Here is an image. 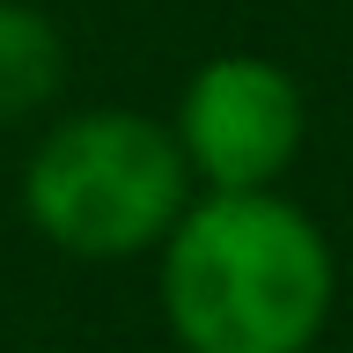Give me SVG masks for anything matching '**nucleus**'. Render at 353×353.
<instances>
[{
    "instance_id": "f257e3e1",
    "label": "nucleus",
    "mask_w": 353,
    "mask_h": 353,
    "mask_svg": "<svg viewBox=\"0 0 353 353\" xmlns=\"http://www.w3.org/2000/svg\"><path fill=\"white\" fill-rule=\"evenodd\" d=\"M154 294L184 353H309L339 302V258L272 184L199 192L154 243Z\"/></svg>"
},
{
    "instance_id": "f03ea898",
    "label": "nucleus",
    "mask_w": 353,
    "mask_h": 353,
    "mask_svg": "<svg viewBox=\"0 0 353 353\" xmlns=\"http://www.w3.org/2000/svg\"><path fill=\"white\" fill-rule=\"evenodd\" d=\"M192 206L176 132L148 110H74L22 162V214L52 250L88 265L140 258Z\"/></svg>"
},
{
    "instance_id": "7ed1b4c3",
    "label": "nucleus",
    "mask_w": 353,
    "mask_h": 353,
    "mask_svg": "<svg viewBox=\"0 0 353 353\" xmlns=\"http://www.w3.org/2000/svg\"><path fill=\"white\" fill-rule=\"evenodd\" d=\"M170 132L184 148L192 184H206V192H265V184H280L294 170L302 132H309V103H302V81L280 59L221 52L184 81Z\"/></svg>"
},
{
    "instance_id": "20e7f679",
    "label": "nucleus",
    "mask_w": 353,
    "mask_h": 353,
    "mask_svg": "<svg viewBox=\"0 0 353 353\" xmlns=\"http://www.w3.org/2000/svg\"><path fill=\"white\" fill-rule=\"evenodd\" d=\"M66 81V37L30 0H0V125L37 118Z\"/></svg>"
}]
</instances>
